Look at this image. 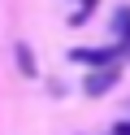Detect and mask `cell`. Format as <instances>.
<instances>
[{
  "label": "cell",
  "instance_id": "obj_2",
  "mask_svg": "<svg viewBox=\"0 0 130 135\" xmlns=\"http://www.w3.org/2000/svg\"><path fill=\"white\" fill-rule=\"evenodd\" d=\"M117 79H121L117 61H113V65H100V70H95L91 79H87V96H104V91H108V87H113Z\"/></svg>",
  "mask_w": 130,
  "mask_h": 135
},
{
  "label": "cell",
  "instance_id": "obj_1",
  "mask_svg": "<svg viewBox=\"0 0 130 135\" xmlns=\"http://www.w3.org/2000/svg\"><path fill=\"white\" fill-rule=\"evenodd\" d=\"M121 57V44H113V48H69V61H78V65H113Z\"/></svg>",
  "mask_w": 130,
  "mask_h": 135
},
{
  "label": "cell",
  "instance_id": "obj_4",
  "mask_svg": "<svg viewBox=\"0 0 130 135\" xmlns=\"http://www.w3.org/2000/svg\"><path fill=\"white\" fill-rule=\"evenodd\" d=\"M13 57H17V65H22V74H35V57H30V48H26V44H17Z\"/></svg>",
  "mask_w": 130,
  "mask_h": 135
},
{
  "label": "cell",
  "instance_id": "obj_5",
  "mask_svg": "<svg viewBox=\"0 0 130 135\" xmlns=\"http://www.w3.org/2000/svg\"><path fill=\"white\" fill-rule=\"evenodd\" d=\"M113 135H130V122H126V126H117V131H113Z\"/></svg>",
  "mask_w": 130,
  "mask_h": 135
},
{
  "label": "cell",
  "instance_id": "obj_3",
  "mask_svg": "<svg viewBox=\"0 0 130 135\" xmlns=\"http://www.w3.org/2000/svg\"><path fill=\"white\" fill-rule=\"evenodd\" d=\"M113 26H117V35H121V57H130V4H121V9H117Z\"/></svg>",
  "mask_w": 130,
  "mask_h": 135
}]
</instances>
